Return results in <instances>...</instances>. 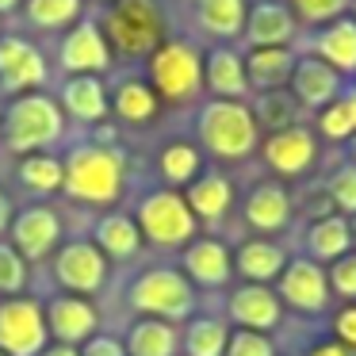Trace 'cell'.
Instances as JSON below:
<instances>
[{
    "label": "cell",
    "mask_w": 356,
    "mask_h": 356,
    "mask_svg": "<svg viewBox=\"0 0 356 356\" xmlns=\"http://www.w3.org/2000/svg\"><path fill=\"white\" fill-rule=\"evenodd\" d=\"M195 134L218 161H241L261 146V127L245 100H207L195 115Z\"/></svg>",
    "instance_id": "cell-1"
},
{
    "label": "cell",
    "mask_w": 356,
    "mask_h": 356,
    "mask_svg": "<svg viewBox=\"0 0 356 356\" xmlns=\"http://www.w3.org/2000/svg\"><path fill=\"white\" fill-rule=\"evenodd\" d=\"M62 123H65L62 104L42 92H27V96H16L8 104V111L0 115V138L12 154L31 157L62 138Z\"/></svg>",
    "instance_id": "cell-2"
},
{
    "label": "cell",
    "mask_w": 356,
    "mask_h": 356,
    "mask_svg": "<svg viewBox=\"0 0 356 356\" xmlns=\"http://www.w3.org/2000/svg\"><path fill=\"white\" fill-rule=\"evenodd\" d=\"M65 192L77 203L108 207L123 192V154L111 146H77L65 157Z\"/></svg>",
    "instance_id": "cell-3"
},
{
    "label": "cell",
    "mask_w": 356,
    "mask_h": 356,
    "mask_svg": "<svg viewBox=\"0 0 356 356\" xmlns=\"http://www.w3.org/2000/svg\"><path fill=\"white\" fill-rule=\"evenodd\" d=\"M131 310L161 322H184L195 310V287L180 268H146L127 291Z\"/></svg>",
    "instance_id": "cell-4"
},
{
    "label": "cell",
    "mask_w": 356,
    "mask_h": 356,
    "mask_svg": "<svg viewBox=\"0 0 356 356\" xmlns=\"http://www.w3.org/2000/svg\"><path fill=\"white\" fill-rule=\"evenodd\" d=\"M134 222H138L142 238H149L154 245H165V249L192 245L195 230H200L184 192H177V188H154V192H146L138 200Z\"/></svg>",
    "instance_id": "cell-5"
},
{
    "label": "cell",
    "mask_w": 356,
    "mask_h": 356,
    "mask_svg": "<svg viewBox=\"0 0 356 356\" xmlns=\"http://www.w3.org/2000/svg\"><path fill=\"white\" fill-rule=\"evenodd\" d=\"M108 42L127 58H149L161 47L165 19L157 0H115L108 12Z\"/></svg>",
    "instance_id": "cell-6"
},
{
    "label": "cell",
    "mask_w": 356,
    "mask_h": 356,
    "mask_svg": "<svg viewBox=\"0 0 356 356\" xmlns=\"http://www.w3.org/2000/svg\"><path fill=\"white\" fill-rule=\"evenodd\" d=\"M149 88L157 100L184 104L203 88V58L188 42H161L149 54Z\"/></svg>",
    "instance_id": "cell-7"
},
{
    "label": "cell",
    "mask_w": 356,
    "mask_h": 356,
    "mask_svg": "<svg viewBox=\"0 0 356 356\" xmlns=\"http://www.w3.org/2000/svg\"><path fill=\"white\" fill-rule=\"evenodd\" d=\"M47 310L35 299L0 302V353L4 356H42L47 353Z\"/></svg>",
    "instance_id": "cell-8"
},
{
    "label": "cell",
    "mask_w": 356,
    "mask_h": 356,
    "mask_svg": "<svg viewBox=\"0 0 356 356\" xmlns=\"http://www.w3.org/2000/svg\"><path fill=\"white\" fill-rule=\"evenodd\" d=\"M276 295L284 307L299 310V314H322L330 307V276L325 264L310 261V257H291L284 276L276 280Z\"/></svg>",
    "instance_id": "cell-9"
},
{
    "label": "cell",
    "mask_w": 356,
    "mask_h": 356,
    "mask_svg": "<svg viewBox=\"0 0 356 356\" xmlns=\"http://www.w3.org/2000/svg\"><path fill=\"white\" fill-rule=\"evenodd\" d=\"M261 157H264V165L284 180L307 177L318 165V134L302 123L287 127V131H276V134H264Z\"/></svg>",
    "instance_id": "cell-10"
},
{
    "label": "cell",
    "mask_w": 356,
    "mask_h": 356,
    "mask_svg": "<svg viewBox=\"0 0 356 356\" xmlns=\"http://www.w3.org/2000/svg\"><path fill=\"white\" fill-rule=\"evenodd\" d=\"M54 280L70 295H77V299L96 295L108 284V257H104L92 241H70V245H62L54 257Z\"/></svg>",
    "instance_id": "cell-11"
},
{
    "label": "cell",
    "mask_w": 356,
    "mask_h": 356,
    "mask_svg": "<svg viewBox=\"0 0 356 356\" xmlns=\"http://www.w3.org/2000/svg\"><path fill=\"white\" fill-rule=\"evenodd\" d=\"M226 318L234 330H253V333H272L284 322V302H280L276 287L264 284H241L226 299Z\"/></svg>",
    "instance_id": "cell-12"
},
{
    "label": "cell",
    "mask_w": 356,
    "mask_h": 356,
    "mask_svg": "<svg viewBox=\"0 0 356 356\" xmlns=\"http://www.w3.org/2000/svg\"><path fill=\"white\" fill-rule=\"evenodd\" d=\"M295 35H299V19L291 16L287 0H257V4H249L245 31H241L249 50L291 47Z\"/></svg>",
    "instance_id": "cell-13"
},
{
    "label": "cell",
    "mask_w": 356,
    "mask_h": 356,
    "mask_svg": "<svg viewBox=\"0 0 356 356\" xmlns=\"http://www.w3.org/2000/svg\"><path fill=\"white\" fill-rule=\"evenodd\" d=\"M65 73H77V77H96L111 65V42L108 35L100 31V24L92 19H81L73 24V31L65 35L62 42V54H58Z\"/></svg>",
    "instance_id": "cell-14"
},
{
    "label": "cell",
    "mask_w": 356,
    "mask_h": 356,
    "mask_svg": "<svg viewBox=\"0 0 356 356\" xmlns=\"http://www.w3.org/2000/svg\"><path fill=\"white\" fill-rule=\"evenodd\" d=\"M341 92H345V77H341L337 70H330V65L314 54H299L295 77H291V96L299 100V108L325 111Z\"/></svg>",
    "instance_id": "cell-15"
},
{
    "label": "cell",
    "mask_w": 356,
    "mask_h": 356,
    "mask_svg": "<svg viewBox=\"0 0 356 356\" xmlns=\"http://www.w3.org/2000/svg\"><path fill=\"white\" fill-rule=\"evenodd\" d=\"M47 81V58L31 47L27 39H4L0 42V88L4 92H35Z\"/></svg>",
    "instance_id": "cell-16"
},
{
    "label": "cell",
    "mask_w": 356,
    "mask_h": 356,
    "mask_svg": "<svg viewBox=\"0 0 356 356\" xmlns=\"http://www.w3.org/2000/svg\"><path fill=\"white\" fill-rule=\"evenodd\" d=\"M58 238H62V222L50 207L35 203V207L19 211L16 222H12V249H16L24 261H42V257L54 253Z\"/></svg>",
    "instance_id": "cell-17"
},
{
    "label": "cell",
    "mask_w": 356,
    "mask_h": 356,
    "mask_svg": "<svg viewBox=\"0 0 356 356\" xmlns=\"http://www.w3.org/2000/svg\"><path fill=\"white\" fill-rule=\"evenodd\" d=\"M241 215H245L249 230H257L261 238H272V234H284L287 226H291L295 207H291V195H287L284 184L264 180V184H257L253 192L245 195Z\"/></svg>",
    "instance_id": "cell-18"
},
{
    "label": "cell",
    "mask_w": 356,
    "mask_h": 356,
    "mask_svg": "<svg viewBox=\"0 0 356 356\" xmlns=\"http://www.w3.org/2000/svg\"><path fill=\"white\" fill-rule=\"evenodd\" d=\"M184 272L195 287H226L234 280V253L218 238H195L184 245Z\"/></svg>",
    "instance_id": "cell-19"
},
{
    "label": "cell",
    "mask_w": 356,
    "mask_h": 356,
    "mask_svg": "<svg viewBox=\"0 0 356 356\" xmlns=\"http://www.w3.org/2000/svg\"><path fill=\"white\" fill-rule=\"evenodd\" d=\"M295 62H299V50H295V47L249 50V54H245L249 92H261L264 96V92H284V88H291Z\"/></svg>",
    "instance_id": "cell-20"
},
{
    "label": "cell",
    "mask_w": 356,
    "mask_h": 356,
    "mask_svg": "<svg viewBox=\"0 0 356 356\" xmlns=\"http://www.w3.org/2000/svg\"><path fill=\"white\" fill-rule=\"evenodd\" d=\"M96 325H100V314L88 299H77V295H58L47 307V330L54 333L62 345H81V341L96 337Z\"/></svg>",
    "instance_id": "cell-21"
},
{
    "label": "cell",
    "mask_w": 356,
    "mask_h": 356,
    "mask_svg": "<svg viewBox=\"0 0 356 356\" xmlns=\"http://www.w3.org/2000/svg\"><path fill=\"white\" fill-rule=\"evenodd\" d=\"M203 85L211 88L215 100H245L249 96V77H245V54L234 47L218 42L207 58H203Z\"/></svg>",
    "instance_id": "cell-22"
},
{
    "label": "cell",
    "mask_w": 356,
    "mask_h": 356,
    "mask_svg": "<svg viewBox=\"0 0 356 356\" xmlns=\"http://www.w3.org/2000/svg\"><path fill=\"white\" fill-rule=\"evenodd\" d=\"M287 261L291 257L284 253V245H276L272 238H249L238 245V253H234V272H238L245 284H276L280 276H284Z\"/></svg>",
    "instance_id": "cell-23"
},
{
    "label": "cell",
    "mask_w": 356,
    "mask_h": 356,
    "mask_svg": "<svg viewBox=\"0 0 356 356\" xmlns=\"http://www.w3.org/2000/svg\"><path fill=\"white\" fill-rule=\"evenodd\" d=\"M310 54L322 58L341 77H356V19L341 16L330 27H318L314 42H310Z\"/></svg>",
    "instance_id": "cell-24"
},
{
    "label": "cell",
    "mask_w": 356,
    "mask_h": 356,
    "mask_svg": "<svg viewBox=\"0 0 356 356\" xmlns=\"http://www.w3.org/2000/svg\"><path fill=\"white\" fill-rule=\"evenodd\" d=\"M307 253L318 264H333L337 257L353 253V218L337 215V211L318 215L307 230Z\"/></svg>",
    "instance_id": "cell-25"
},
{
    "label": "cell",
    "mask_w": 356,
    "mask_h": 356,
    "mask_svg": "<svg viewBox=\"0 0 356 356\" xmlns=\"http://www.w3.org/2000/svg\"><path fill=\"white\" fill-rule=\"evenodd\" d=\"M184 200H188V207H192L195 222H218L234 203V184L222 177V172L207 169L188 184Z\"/></svg>",
    "instance_id": "cell-26"
},
{
    "label": "cell",
    "mask_w": 356,
    "mask_h": 356,
    "mask_svg": "<svg viewBox=\"0 0 356 356\" xmlns=\"http://www.w3.org/2000/svg\"><path fill=\"white\" fill-rule=\"evenodd\" d=\"M62 111H70L81 123H100L111 111L108 88L100 77H70L62 85Z\"/></svg>",
    "instance_id": "cell-27"
},
{
    "label": "cell",
    "mask_w": 356,
    "mask_h": 356,
    "mask_svg": "<svg viewBox=\"0 0 356 356\" xmlns=\"http://www.w3.org/2000/svg\"><path fill=\"white\" fill-rule=\"evenodd\" d=\"M96 249H100L108 261H131V257H138L142 249V230L138 222H134L131 215H104L100 222H96Z\"/></svg>",
    "instance_id": "cell-28"
},
{
    "label": "cell",
    "mask_w": 356,
    "mask_h": 356,
    "mask_svg": "<svg viewBox=\"0 0 356 356\" xmlns=\"http://www.w3.org/2000/svg\"><path fill=\"white\" fill-rule=\"evenodd\" d=\"M123 345H127V356H177L180 333L172 322H161V318H138Z\"/></svg>",
    "instance_id": "cell-29"
},
{
    "label": "cell",
    "mask_w": 356,
    "mask_h": 356,
    "mask_svg": "<svg viewBox=\"0 0 356 356\" xmlns=\"http://www.w3.org/2000/svg\"><path fill=\"white\" fill-rule=\"evenodd\" d=\"M249 0H195V19L207 35L230 42L245 31Z\"/></svg>",
    "instance_id": "cell-30"
},
{
    "label": "cell",
    "mask_w": 356,
    "mask_h": 356,
    "mask_svg": "<svg viewBox=\"0 0 356 356\" xmlns=\"http://www.w3.org/2000/svg\"><path fill=\"white\" fill-rule=\"evenodd\" d=\"M157 169H161L165 184L180 192V188H188L203 172V154L192 142H169V146L161 149V157H157Z\"/></svg>",
    "instance_id": "cell-31"
},
{
    "label": "cell",
    "mask_w": 356,
    "mask_h": 356,
    "mask_svg": "<svg viewBox=\"0 0 356 356\" xmlns=\"http://www.w3.org/2000/svg\"><path fill=\"white\" fill-rule=\"evenodd\" d=\"M230 325L226 318H192L180 337V348L184 356H226V345H230Z\"/></svg>",
    "instance_id": "cell-32"
},
{
    "label": "cell",
    "mask_w": 356,
    "mask_h": 356,
    "mask_svg": "<svg viewBox=\"0 0 356 356\" xmlns=\"http://www.w3.org/2000/svg\"><path fill=\"white\" fill-rule=\"evenodd\" d=\"M111 111H115L123 123H149V119L161 111V100H157V92L146 81H123V85L115 88Z\"/></svg>",
    "instance_id": "cell-33"
},
{
    "label": "cell",
    "mask_w": 356,
    "mask_h": 356,
    "mask_svg": "<svg viewBox=\"0 0 356 356\" xmlns=\"http://www.w3.org/2000/svg\"><path fill=\"white\" fill-rule=\"evenodd\" d=\"M299 100L291 92H264L253 108V119L261 127V134H276L287 127H299Z\"/></svg>",
    "instance_id": "cell-34"
},
{
    "label": "cell",
    "mask_w": 356,
    "mask_h": 356,
    "mask_svg": "<svg viewBox=\"0 0 356 356\" xmlns=\"http://www.w3.org/2000/svg\"><path fill=\"white\" fill-rule=\"evenodd\" d=\"M318 134L325 142H348L356 134V88H345L325 111H318Z\"/></svg>",
    "instance_id": "cell-35"
},
{
    "label": "cell",
    "mask_w": 356,
    "mask_h": 356,
    "mask_svg": "<svg viewBox=\"0 0 356 356\" xmlns=\"http://www.w3.org/2000/svg\"><path fill=\"white\" fill-rule=\"evenodd\" d=\"M19 184L27 192H39V195H50L65 184V165L50 154H31L19 161Z\"/></svg>",
    "instance_id": "cell-36"
},
{
    "label": "cell",
    "mask_w": 356,
    "mask_h": 356,
    "mask_svg": "<svg viewBox=\"0 0 356 356\" xmlns=\"http://www.w3.org/2000/svg\"><path fill=\"white\" fill-rule=\"evenodd\" d=\"M27 24L39 31H62L70 24H81V0H24Z\"/></svg>",
    "instance_id": "cell-37"
},
{
    "label": "cell",
    "mask_w": 356,
    "mask_h": 356,
    "mask_svg": "<svg viewBox=\"0 0 356 356\" xmlns=\"http://www.w3.org/2000/svg\"><path fill=\"white\" fill-rule=\"evenodd\" d=\"M287 8L307 27H330L333 19L353 12V0H287Z\"/></svg>",
    "instance_id": "cell-38"
},
{
    "label": "cell",
    "mask_w": 356,
    "mask_h": 356,
    "mask_svg": "<svg viewBox=\"0 0 356 356\" xmlns=\"http://www.w3.org/2000/svg\"><path fill=\"white\" fill-rule=\"evenodd\" d=\"M325 195H330V203L337 207V215L356 218V165L353 161L337 165V169L330 172V180H325Z\"/></svg>",
    "instance_id": "cell-39"
},
{
    "label": "cell",
    "mask_w": 356,
    "mask_h": 356,
    "mask_svg": "<svg viewBox=\"0 0 356 356\" xmlns=\"http://www.w3.org/2000/svg\"><path fill=\"white\" fill-rule=\"evenodd\" d=\"M27 284V261L8 245V241H0V295L4 299H16Z\"/></svg>",
    "instance_id": "cell-40"
},
{
    "label": "cell",
    "mask_w": 356,
    "mask_h": 356,
    "mask_svg": "<svg viewBox=\"0 0 356 356\" xmlns=\"http://www.w3.org/2000/svg\"><path fill=\"white\" fill-rule=\"evenodd\" d=\"M325 276H330V291L345 302H356V249L345 257H337L333 264H325Z\"/></svg>",
    "instance_id": "cell-41"
},
{
    "label": "cell",
    "mask_w": 356,
    "mask_h": 356,
    "mask_svg": "<svg viewBox=\"0 0 356 356\" xmlns=\"http://www.w3.org/2000/svg\"><path fill=\"white\" fill-rule=\"evenodd\" d=\"M226 356H276V345H272L268 333L234 330L230 333V345H226Z\"/></svg>",
    "instance_id": "cell-42"
},
{
    "label": "cell",
    "mask_w": 356,
    "mask_h": 356,
    "mask_svg": "<svg viewBox=\"0 0 356 356\" xmlns=\"http://www.w3.org/2000/svg\"><path fill=\"white\" fill-rule=\"evenodd\" d=\"M330 322H333V341L356 356V302H341Z\"/></svg>",
    "instance_id": "cell-43"
},
{
    "label": "cell",
    "mask_w": 356,
    "mask_h": 356,
    "mask_svg": "<svg viewBox=\"0 0 356 356\" xmlns=\"http://www.w3.org/2000/svg\"><path fill=\"white\" fill-rule=\"evenodd\" d=\"M81 356H127V345L115 341V337H108V333H96V337L85 341Z\"/></svg>",
    "instance_id": "cell-44"
},
{
    "label": "cell",
    "mask_w": 356,
    "mask_h": 356,
    "mask_svg": "<svg viewBox=\"0 0 356 356\" xmlns=\"http://www.w3.org/2000/svg\"><path fill=\"white\" fill-rule=\"evenodd\" d=\"M307 356H353V353H348L345 345H337V341H333V337H325V341H318V345L310 348Z\"/></svg>",
    "instance_id": "cell-45"
},
{
    "label": "cell",
    "mask_w": 356,
    "mask_h": 356,
    "mask_svg": "<svg viewBox=\"0 0 356 356\" xmlns=\"http://www.w3.org/2000/svg\"><path fill=\"white\" fill-rule=\"evenodd\" d=\"M8 226H12V200L0 192V238L8 234Z\"/></svg>",
    "instance_id": "cell-46"
},
{
    "label": "cell",
    "mask_w": 356,
    "mask_h": 356,
    "mask_svg": "<svg viewBox=\"0 0 356 356\" xmlns=\"http://www.w3.org/2000/svg\"><path fill=\"white\" fill-rule=\"evenodd\" d=\"M42 356H81V348H73V345H54V348H47Z\"/></svg>",
    "instance_id": "cell-47"
},
{
    "label": "cell",
    "mask_w": 356,
    "mask_h": 356,
    "mask_svg": "<svg viewBox=\"0 0 356 356\" xmlns=\"http://www.w3.org/2000/svg\"><path fill=\"white\" fill-rule=\"evenodd\" d=\"M12 8H19V0H0V12H12Z\"/></svg>",
    "instance_id": "cell-48"
},
{
    "label": "cell",
    "mask_w": 356,
    "mask_h": 356,
    "mask_svg": "<svg viewBox=\"0 0 356 356\" xmlns=\"http://www.w3.org/2000/svg\"><path fill=\"white\" fill-rule=\"evenodd\" d=\"M348 161L356 165V134H353V138H348Z\"/></svg>",
    "instance_id": "cell-49"
},
{
    "label": "cell",
    "mask_w": 356,
    "mask_h": 356,
    "mask_svg": "<svg viewBox=\"0 0 356 356\" xmlns=\"http://www.w3.org/2000/svg\"><path fill=\"white\" fill-rule=\"evenodd\" d=\"M353 249H356V218H353Z\"/></svg>",
    "instance_id": "cell-50"
},
{
    "label": "cell",
    "mask_w": 356,
    "mask_h": 356,
    "mask_svg": "<svg viewBox=\"0 0 356 356\" xmlns=\"http://www.w3.org/2000/svg\"><path fill=\"white\" fill-rule=\"evenodd\" d=\"M353 19H356V0H353Z\"/></svg>",
    "instance_id": "cell-51"
},
{
    "label": "cell",
    "mask_w": 356,
    "mask_h": 356,
    "mask_svg": "<svg viewBox=\"0 0 356 356\" xmlns=\"http://www.w3.org/2000/svg\"><path fill=\"white\" fill-rule=\"evenodd\" d=\"M0 356H4V353H0Z\"/></svg>",
    "instance_id": "cell-52"
}]
</instances>
